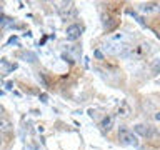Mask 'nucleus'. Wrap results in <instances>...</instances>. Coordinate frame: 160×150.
<instances>
[{
	"mask_svg": "<svg viewBox=\"0 0 160 150\" xmlns=\"http://www.w3.org/2000/svg\"><path fill=\"white\" fill-rule=\"evenodd\" d=\"M2 112H3V108H2V107H0V115H2Z\"/></svg>",
	"mask_w": 160,
	"mask_h": 150,
	"instance_id": "12",
	"label": "nucleus"
},
{
	"mask_svg": "<svg viewBox=\"0 0 160 150\" xmlns=\"http://www.w3.org/2000/svg\"><path fill=\"white\" fill-rule=\"evenodd\" d=\"M135 132L140 133V135H143V137H150V135L153 133V130L150 125H143V123H138V125H135Z\"/></svg>",
	"mask_w": 160,
	"mask_h": 150,
	"instance_id": "5",
	"label": "nucleus"
},
{
	"mask_svg": "<svg viewBox=\"0 0 160 150\" xmlns=\"http://www.w3.org/2000/svg\"><path fill=\"white\" fill-rule=\"evenodd\" d=\"M118 138H120V142H122L123 145H128V147H140L138 137L132 132V130H128L125 127H122L118 130Z\"/></svg>",
	"mask_w": 160,
	"mask_h": 150,
	"instance_id": "2",
	"label": "nucleus"
},
{
	"mask_svg": "<svg viewBox=\"0 0 160 150\" xmlns=\"http://www.w3.org/2000/svg\"><path fill=\"white\" fill-rule=\"evenodd\" d=\"M13 125L10 123V120L7 118H0V133H3V132H10L12 130Z\"/></svg>",
	"mask_w": 160,
	"mask_h": 150,
	"instance_id": "6",
	"label": "nucleus"
},
{
	"mask_svg": "<svg viewBox=\"0 0 160 150\" xmlns=\"http://www.w3.org/2000/svg\"><path fill=\"white\" fill-rule=\"evenodd\" d=\"M130 42H132V37H130L127 32H118V33L110 35V37L105 40L102 48L105 50V53H108V55H123L130 48Z\"/></svg>",
	"mask_w": 160,
	"mask_h": 150,
	"instance_id": "1",
	"label": "nucleus"
},
{
	"mask_svg": "<svg viewBox=\"0 0 160 150\" xmlns=\"http://www.w3.org/2000/svg\"><path fill=\"white\" fill-rule=\"evenodd\" d=\"M113 125V118L112 117H105L102 120V123H100V127H102V130H110Z\"/></svg>",
	"mask_w": 160,
	"mask_h": 150,
	"instance_id": "7",
	"label": "nucleus"
},
{
	"mask_svg": "<svg viewBox=\"0 0 160 150\" xmlns=\"http://www.w3.org/2000/svg\"><path fill=\"white\" fill-rule=\"evenodd\" d=\"M142 12H152V10H157V5L155 3H143L142 7H140Z\"/></svg>",
	"mask_w": 160,
	"mask_h": 150,
	"instance_id": "9",
	"label": "nucleus"
},
{
	"mask_svg": "<svg viewBox=\"0 0 160 150\" xmlns=\"http://www.w3.org/2000/svg\"><path fill=\"white\" fill-rule=\"evenodd\" d=\"M40 98H42V102H47V95H45V93L40 95Z\"/></svg>",
	"mask_w": 160,
	"mask_h": 150,
	"instance_id": "11",
	"label": "nucleus"
},
{
	"mask_svg": "<svg viewBox=\"0 0 160 150\" xmlns=\"http://www.w3.org/2000/svg\"><path fill=\"white\" fill-rule=\"evenodd\" d=\"M80 35H82V28H80V25L77 23H72L67 27V32H65V37L68 40H77L80 38Z\"/></svg>",
	"mask_w": 160,
	"mask_h": 150,
	"instance_id": "4",
	"label": "nucleus"
},
{
	"mask_svg": "<svg viewBox=\"0 0 160 150\" xmlns=\"http://www.w3.org/2000/svg\"><path fill=\"white\" fill-rule=\"evenodd\" d=\"M118 115H122V117H128L130 115V107L127 105V102H122V105L118 108Z\"/></svg>",
	"mask_w": 160,
	"mask_h": 150,
	"instance_id": "8",
	"label": "nucleus"
},
{
	"mask_svg": "<svg viewBox=\"0 0 160 150\" xmlns=\"http://www.w3.org/2000/svg\"><path fill=\"white\" fill-rule=\"evenodd\" d=\"M95 57H97V58H103V55H102L100 50H95Z\"/></svg>",
	"mask_w": 160,
	"mask_h": 150,
	"instance_id": "10",
	"label": "nucleus"
},
{
	"mask_svg": "<svg viewBox=\"0 0 160 150\" xmlns=\"http://www.w3.org/2000/svg\"><path fill=\"white\" fill-rule=\"evenodd\" d=\"M0 145H2V138H0Z\"/></svg>",
	"mask_w": 160,
	"mask_h": 150,
	"instance_id": "13",
	"label": "nucleus"
},
{
	"mask_svg": "<svg viewBox=\"0 0 160 150\" xmlns=\"http://www.w3.org/2000/svg\"><path fill=\"white\" fill-rule=\"evenodd\" d=\"M58 13L62 15V18H70V17H73V15H75L73 2H63V3H60Z\"/></svg>",
	"mask_w": 160,
	"mask_h": 150,
	"instance_id": "3",
	"label": "nucleus"
}]
</instances>
